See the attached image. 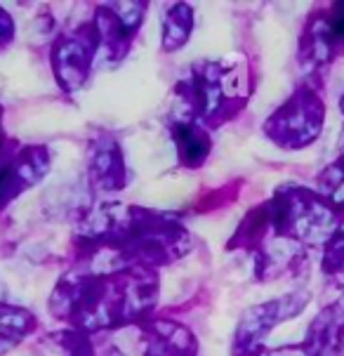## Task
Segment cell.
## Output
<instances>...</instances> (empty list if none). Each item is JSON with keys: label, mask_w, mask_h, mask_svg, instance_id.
Returning a JSON list of instances; mask_svg holds the SVG:
<instances>
[{"label": "cell", "mask_w": 344, "mask_h": 356, "mask_svg": "<svg viewBox=\"0 0 344 356\" xmlns=\"http://www.w3.org/2000/svg\"><path fill=\"white\" fill-rule=\"evenodd\" d=\"M35 318L26 309L0 305V352H8L10 347L19 345L22 337L31 333Z\"/></svg>", "instance_id": "30bf717a"}, {"label": "cell", "mask_w": 344, "mask_h": 356, "mask_svg": "<svg viewBox=\"0 0 344 356\" xmlns=\"http://www.w3.org/2000/svg\"><path fill=\"white\" fill-rule=\"evenodd\" d=\"M344 229V215L316 189L286 184L240 225L238 238L255 250L262 281L295 274L311 250H323Z\"/></svg>", "instance_id": "6da1fadb"}, {"label": "cell", "mask_w": 344, "mask_h": 356, "mask_svg": "<svg viewBox=\"0 0 344 356\" xmlns=\"http://www.w3.org/2000/svg\"><path fill=\"white\" fill-rule=\"evenodd\" d=\"M337 161H342L344 163V128H342V135H340V142H337V156H335Z\"/></svg>", "instance_id": "e0dca14e"}, {"label": "cell", "mask_w": 344, "mask_h": 356, "mask_svg": "<svg viewBox=\"0 0 344 356\" xmlns=\"http://www.w3.org/2000/svg\"><path fill=\"white\" fill-rule=\"evenodd\" d=\"M97 40L99 35L92 26H83L74 35L59 38V43L52 47V69L66 90H76L85 83Z\"/></svg>", "instance_id": "8992f818"}, {"label": "cell", "mask_w": 344, "mask_h": 356, "mask_svg": "<svg viewBox=\"0 0 344 356\" xmlns=\"http://www.w3.org/2000/svg\"><path fill=\"white\" fill-rule=\"evenodd\" d=\"M302 345L309 356H344V295L316 314Z\"/></svg>", "instance_id": "52a82bcc"}, {"label": "cell", "mask_w": 344, "mask_h": 356, "mask_svg": "<svg viewBox=\"0 0 344 356\" xmlns=\"http://www.w3.org/2000/svg\"><path fill=\"white\" fill-rule=\"evenodd\" d=\"M10 33H12V26H10V17L5 15L3 10H0V40L5 38V43H8Z\"/></svg>", "instance_id": "9a60e30c"}, {"label": "cell", "mask_w": 344, "mask_h": 356, "mask_svg": "<svg viewBox=\"0 0 344 356\" xmlns=\"http://www.w3.org/2000/svg\"><path fill=\"white\" fill-rule=\"evenodd\" d=\"M186 345H189V342H174L170 347V352L163 354V356H186Z\"/></svg>", "instance_id": "2e32d148"}, {"label": "cell", "mask_w": 344, "mask_h": 356, "mask_svg": "<svg viewBox=\"0 0 344 356\" xmlns=\"http://www.w3.org/2000/svg\"><path fill=\"white\" fill-rule=\"evenodd\" d=\"M172 140L177 144V154L182 159L184 165L196 168L208 159L210 152V140L208 135L196 128L194 123H177L172 128Z\"/></svg>", "instance_id": "9c48e42d"}, {"label": "cell", "mask_w": 344, "mask_h": 356, "mask_svg": "<svg viewBox=\"0 0 344 356\" xmlns=\"http://www.w3.org/2000/svg\"><path fill=\"white\" fill-rule=\"evenodd\" d=\"M316 191L323 194L344 215V163L342 161L335 159L318 172Z\"/></svg>", "instance_id": "7c38bea8"}, {"label": "cell", "mask_w": 344, "mask_h": 356, "mask_svg": "<svg viewBox=\"0 0 344 356\" xmlns=\"http://www.w3.org/2000/svg\"><path fill=\"white\" fill-rule=\"evenodd\" d=\"M340 111H342V116H344V95H342V99H340Z\"/></svg>", "instance_id": "ac0fdd59"}, {"label": "cell", "mask_w": 344, "mask_h": 356, "mask_svg": "<svg viewBox=\"0 0 344 356\" xmlns=\"http://www.w3.org/2000/svg\"><path fill=\"white\" fill-rule=\"evenodd\" d=\"M311 295L306 291H295L281 298H274L269 302H262L257 307H250L240 316L236 340H234V356H262L264 354V340L271 330L283 321L300 316L306 309Z\"/></svg>", "instance_id": "5b68a950"}, {"label": "cell", "mask_w": 344, "mask_h": 356, "mask_svg": "<svg viewBox=\"0 0 344 356\" xmlns=\"http://www.w3.org/2000/svg\"><path fill=\"white\" fill-rule=\"evenodd\" d=\"M344 57V3L316 5L300 33L297 59L311 76H321Z\"/></svg>", "instance_id": "3957f363"}, {"label": "cell", "mask_w": 344, "mask_h": 356, "mask_svg": "<svg viewBox=\"0 0 344 356\" xmlns=\"http://www.w3.org/2000/svg\"><path fill=\"white\" fill-rule=\"evenodd\" d=\"M321 269L325 279L333 283L335 288L344 291V229H340L323 248Z\"/></svg>", "instance_id": "5bb4252c"}, {"label": "cell", "mask_w": 344, "mask_h": 356, "mask_svg": "<svg viewBox=\"0 0 344 356\" xmlns=\"http://www.w3.org/2000/svg\"><path fill=\"white\" fill-rule=\"evenodd\" d=\"M47 159L28 149L26 154H8L0 147V203H5L17 189H26L28 184L38 182L40 170H45Z\"/></svg>", "instance_id": "ba28073f"}, {"label": "cell", "mask_w": 344, "mask_h": 356, "mask_svg": "<svg viewBox=\"0 0 344 356\" xmlns=\"http://www.w3.org/2000/svg\"><path fill=\"white\" fill-rule=\"evenodd\" d=\"M191 15H194V12H191V8H186V5H172V8L167 10L165 24H163V47H165V50L172 52L186 43V38H189V33H191V26H194Z\"/></svg>", "instance_id": "8fae6325"}, {"label": "cell", "mask_w": 344, "mask_h": 356, "mask_svg": "<svg viewBox=\"0 0 344 356\" xmlns=\"http://www.w3.org/2000/svg\"><path fill=\"white\" fill-rule=\"evenodd\" d=\"M92 172L95 177L99 179L104 186H123V161H120V154L113 149L111 152V144H106V147L97 149V154H95L92 159Z\"/></svg>", "instance_id": "4fadbf2b"}, {"label": "cell", "mask_w": 344, "mask_h": 356, "mask_svg": "<svg viewBox=\"0 0 344 356\" xmlns=\"http://www.w3.org/2000/svg\"><path fill=\"white\" fill-rule=\"evenodd\" d=\"M325 125V99L321 78L311 76L295 88V92L264 123V135L276 147L288 152L311 147Z\"/></svg>", "instance_id": "7a4b0ae2"}, {"label": "cell", "mask_w": 344, "mask_h": 356, "mask_svg": "<svg viewBox=\"0 0 344 356\" xmlns=\"http://www.w3.org/2000/svg\"><path fill=\"white\" fill-rule=\"evenodd\" d=\"M194 106L203 118L215 116V123L231 118L247 99L245 66L240 62L205 64L203 74L194 81Z\"/></svg>", "instance_id": "277c9868"}]
</instances>
